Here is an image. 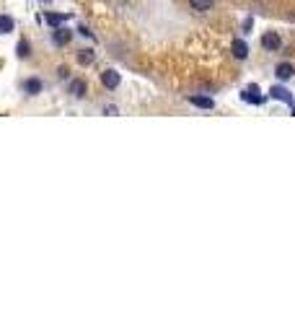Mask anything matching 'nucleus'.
<instances>
[{"label": "nucleus", "mask_w": 295, "mask_h": 311, "mask_svg": "<svg viewBox=\"0 0 295 311\" xmlns=\"http://www.w3.org/2000/svg\"><path fill=\"white\" fill-rule=\"evenodd\" d=\"M189 104H194L199 109H213L215 106V101L210 99V96H189Z\"/></svg>", "instance_id": "nucleus-7"}, {"label": "nucleus", "mask_w": 295, "mask_h": 311, "mask_svg": "<svg viewBox=\"0 0 295 311\" xmlns=\"http://www.w3.org/2000/svg\"><path fill=\"white\" fill-rule=\"evenodd\" d=\"M78 31H80V34H83V36H94V34H91V29H88V26H80V29H78Z\"/></svg>", "instance_id": "nucleus-15"}, {"label": "nucleus", "mask_w": 295, "mask_h": 311, "mask_svg": "<svg viewBox=\"0 0 295 311\" xmlns=\"http://www.w3.org/2000/svg\"><path fill=\"white\" fill-rule=\"evenodd\" d=\"M189 6H192V11H210L215 6V0H189Z\"/></svg>", "instance_id": "nucleus-11"}, {"label": "nucleus", "mask_w": 295, "mask_h": 311, "mask_svg": "<svg viewBox=\"0 0 295 311\" xmlns=\"http://www.w3.org/2000/svg\"><path fill=\"white\" fill-rule=\"evenodd\" d=\"M262 47L269 50V52H277V50L282 47V42H280V36H277L275 31H267V34L262 36Z\"/></svg>", "instance_id": "nucleus-2"}, {"label": "nucleus", "mask_w": 295, "mask_h": 311, "mask_svg": "<svg viewBox=\"0 0 295 311\" xmlns=\"http://www.w3.org/2000/svg\"><path fill=\"white\" fill-rule=\"evenodd\" d=\"M13 18L11 16H0V34H11L13 31Z\"/></svg>", "instance_id": "nucleus-13"}, {"label": "nucleus", "mask_w": 295, "mask_h": 311, "mask_svg": "<svg viewBox=\"0 0 295 311\" xmlns=\"http://www.w3.org/2000/svg\"><path fill=\"white\" fill-rule=\"evenodd\" d=\"M70 39H73V31H70V29H65V26H57V29L52 31V42H55L57 47L70 45Z\"/></svg>", "instance_id": "nucleus-1"}, {"label": "nucleus", "mask_w": 295, "mask_h": 311, "mask_svg": "<svg viewBox=\"0 0 295 311\" xmlns=\"http://www.w3.org/2000/svg\"><path fill=\"white\" fill-rule=\"evenodd\" d=\"M70 94L75 99H83V96H86V81H80V78H78V81H70Z\"/></svg>", "instance_id": "nucleus-8"}, {"label": "nucleus", "mask_w": 295, "mask_h": 311, "mask_svg": "<svg viewBox=\"0 0 295 311\" xmlns=\"http://www.w3.org/2000/svg\"><path fill=\"white\" fill-rule=\"evenodd\" d=\"M24 91H26V94H31V96H34V94H39V91H41V81H39V78H29V81L24 83Z\"/></svg>", "instance_id": "nucleus-10"}, {"label": "nucleus", "mask_w": 295, "mask_h": 311, "mask_svg": "<svg viewBox=\"0 0 295 311\" xmlns=\"http://www.w3.org/2000/svg\"><path fill=\"white\" fill-rule=\"evenodd\" d=\"M94 60H96L94 50H80V52H78V62H80V65H91Z\"/></svg>", "instance_id": "nucleus-12"}, {"label": "nucleus", "mask_w": 295, "mask_h": 311, "mask_svg": "<svg viewBox=\"0 0 295 311\" xmlns=\"http://www.w3.org/2000/svg\"><path fill=\"white\" fill-rule=\"evenodd\" d=\"M269 94H272V99H277V101H285V104H290V106H292V96H290V91H287V88H282V86H275Z\"/></svg>", "instance_id": "nucleus-6"}, {"label": "nucleus", "mask_w": 295, "mask_h": 311, "mask_svg": "<svg viewBox=\"0 0 295 311\" xmlns=\"http://www.w3.org/2000/svg\"><path fill=\"white\" fill-rule=\"evenodd\" d=\"M67 18H70L67 13H47V16H44V21H47L50 26H55V29H57V26H62Z\"/></svg>", "instance_id": "nucleus-9"}, {"label": "nucleus", "mask_w": 295, "mask_h": 311, "mask_svg": "<svg viewBox=\"0 0 295 311\" xmlns=\"http://www.w3.org/2000/svg\"><path fill=\"white\" fill-rule=\"evenodd\" d=\"M231 52H233V57H236V60H246V57H248V45L243 42V39H233Z\"/></svg>", "instance_id": "nucleus-4"}, {"label": "nucleus", "mask_w": 295, "mask_h": 311, "mask_svg": "<svg viewBox=\"0 0 295 311\" xmlns=\"http://www.w3.org/2000/svg\"><path fill=\"white\" fill-rule=\"evenodd\" d=\"M275 75L280 78V81H290V78L295 75V68H292L290 62H280V65L275 68Z\"/></svg>", "instance_id": "nucleus-5"}, {"label": "nucleus", "mask_w": 295, "mask_h": 311, "mask_svg": "<svg viewBox=\"0 0 295 311\" xmlns=\"http://www.w3.org/2000/svg\"><path fill=\"white\" fill-rule=\"evenodd\" d=\"M16 52H18V57H26V55L31 52V47H29L26 42H18V47H16Z\"/></svg>", "instance_id": "nucleus-14"}, {"label": "nucleus", "mask_w": 295, "mask_h": 311, "mask_svg": "<svg viewBox=\"0 0 295 311\" xmlns=\"http://www.w3.org/2000/svg\"><path fill=\"white\" fill-rule=\"evenodd\" d=\"M101 83H104V88L114 91V88L119 86V73H117V70H104V73H101Z\"/></svg>", "instance_id": "nucleus-3"}]
</instances>
